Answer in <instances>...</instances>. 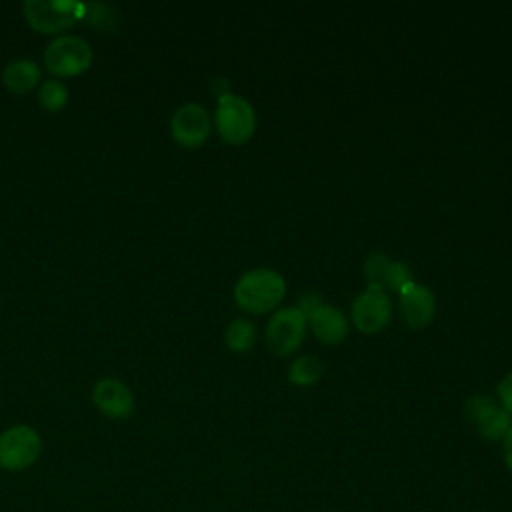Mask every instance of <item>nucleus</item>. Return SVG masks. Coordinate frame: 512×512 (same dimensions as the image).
Listing matches in <instances>:
<instances>
[{
  "mask_svg": "<svg viewBox=\"0 0 512 512\" xmlns=\"http://www.w3.org/2000/svg\"><path fill=\"white\" fill-rule=\"evenodd\" d=\"M306 326H308V320L298 310V306H284L276 310L266 324V330H264L266 346L276 356L286 358L302 346L306 336Z\"/></svg>",
  "mask_w": 512,
  "mask_h": 512,
  "instance_id": "39448f33",
  "label": "nucleus"
},
{
  "mask_svg": "<svg viewBox=\"0 0 512 512\" xmlns=\"http://www.w3.org/2000/svg\"><path fill=\"white\" fill-rule=\"evenodd\" d=\"M36 98L46 112H60L68 104V88L58 78L42 80Z\"/></svg>",
  "mask_w": 512,
  "mask_h": 512,
  "instance_id": "dca6fc26",
  "label": "nucleus"
},
{
  "mask_svg": "<svg viewBox=\"0 0 512 512\" xmlns=\"http://www.w3.org/2000/svg\"><path fill=\"white\" fill-rule=\"evenodd\" d=\"M214 126L218 136L230 144L240 146L246 144L256 130V112L248 100L236 94L218 96Z\"/></svg>",
  "mask_w": 512,
  "mask_h": 512,
  "instance_id": "f03ea898",
  "label": "nucleus"
},
{
  "mask_svg": "<svg viewBox=\"0 0 512 512\" xmlns=\"http://www.w3.org/2000/svg\"><path fill=\"white\" fill-rule=\"evenodd\" d=\"M286 294L284 278L272 268H254L244 272L234 286L238 308L248 314H266L274 310Z\"/></svg>",
  "mask_w": 512,
  "mask_h": 512,
  "instance_id": "f257e3e1",
  "label": "nucleus"
},
{
  "mask_svg": "<svg viewBox=\"0 0 512 512\" xmlns=\"http://www.w3.org/2000/svg\"><path fill=\"white\" fill-rule=\"evenodd\" d=\"M320 376H322V362L310 354L298 356L288 370V380L294 386H312L320 380Z\"/></svg>",
  "mask_w": 512,
  "mask_h": 512,
  "instance_id": "2eb2a0df",
  "label": "nucleus"
},
{
  "mask_svg": "<svg viewBox=\"0 0 512 512\" xmlns=\"http://www.w3.org/2000/svg\"><path fill=\"white\" fill-rule=\"evenodd\" d=\"M390 264H392V260H390L384 252H374V254H370L368 260L364 262V276H366V280H368V286L384 288Z\"/></svg>",
  "mask_w": 512,
  "mask_h": 512,
  "instance_id": "f3484780",
  "label": "nucleus"
},
{
  "mask_svg": "<svg viewBox=\"0 0 512 512\" xmlns=\"http://www.w3.org/2000/svg\"><path fill=\"white\" fill-rule=\"evenodd\" d=\"M94 406L112 420H126L134 414L136 402L132 390L118 378H100L92 388Z\"/></svg>",
  "mask_w": 512,
  "mask_h": 512,
  "instance_id": "9d476101",
  "label": "nucleus"
},
{
  "mask_svg": "<svg viewBox=\"0 0 512 512\" xmlns=\"http://www.w3.org/2000/svg\"><path fill=\"white\" fill-rule=\"evenodd\" d=\"M306 320L314 338L322 344H340L348 336V320L344 312L332 304H318Z\"/></svg>",
  "mask_w": 512,
  "mask_h": 512,
  "instance_id": "f8f14e48",
  "label": "nucleus"
},
{
  "mask_svg": "<svg viewBox=\"0 0 512 512\" xmlns=\"http://www.w3.org/2000/svg\"><path fill=\"white\" fill-rule=\"evenodd\" d=\"M398 308H400L404 322L410 328L420 330L434 320L436 298L430 288L414 282L398 294Z\"/></svg>",
  "mask_w": 512,
  "mask_h": 512,
  "instance_id": "9b49d317",
  "label": "nucleus"
},
{
  "mask_svg": "<svg viewBox=\"0 0 512 512\" xmlns=\"http://www.w3.org/2000/svg\"><path fill=\"white\" fill-rule=\"evenodd\" d=\"M410 284H414L412 280V272L406 264L402 262H392L388 268V276H386V284L384 290H394V292H402L404 288H408Z\"/></svg>",
  "mask_w": 512,
  "mask_h": 512,
  "instance_id": "a211bd4d",
  "label": "nucleus"
},
{
  "mask_svg": "<svg viewBox=\"0 0 512 512\" xmlns=\"http://www.w3.org/2000/svg\"><path fill=\"white\" fill-rule=\"evenodd\" d=\"M496 392H498V404L512 416V372L500 380Z\"/></svg>",
  "mask_w": 512,
  "mask_h": 512,
  "instance_id": "6ab92c4d",
  "label": "nucleus"
},
{
  "mask_svg": "<svg viewBox=\"0 0 512 512\" xmlns=\"http://www.w3.org/2000/svg\"><path fill=\"white\" fill-rule=\"evenodd\" d=\"M212 132V120L208 110L202 104L188 102L174 110L170 118V136L172 140L188 150L200 148Z\"/></svg>",
  "mask_w": 512,
  "mask_h": 512,
  "instance_id": "6e6552de",
  "label": "nucleus"
},
{
  "mask_svg": "<svg viewBox=\"0 0 512 512\" xmlns=\"http://www.w3.org/2000/svg\"><path fill=\"white\" fill-rule=\"evenodd\" d=\"M352 324L362 334H378L382 332L392 318V300L384 288L368 286L362 294H358L350 308Z\"/></svg>",
  "mask_w": 512,
  "mask_h": 512,
  "instance_id": "0eeeda50",
  "label": "nucleus"
},
{
  "mask_svg": "<svg viewBox=\"0 0 512 512\" xmlns=\"http://www.w3.org/2000/svg\"><path fill=\"white\" fill-rule=\"evenodd\" d=\"M224 342H226L228 350H232L236 354H244L256 342V326L246 318H236L226 326Z\"/></svg>",
  "mask_w": 512,
  "mask_h": 512,
  "instance_id": "4468645a",
  "label": "nucleus"
},
{
  "mask_svg": "<svg viewBox=\"0 0 512 512\" xmlns=\"http://www.w3.org/2000/svg\"><path fill=\"white\" fill-rule=\"evenodd\" d=\"M86 12V6L70 0H26L22 14L30 28L40 34H60L72 28Z\"/></svg>",
  "mask_w": 512,
  "mask_h": 512,
  "instance_id": "7ed1b4c3",
  "label": "nucleus"
},
{
  "mask_svg": "<svg viewBox=\"0 0 512 512\" xmlns=\"http://www.w3.org/2000/svg\"><path fill=\"white\" fill-rule=\"evenodd\" d=\"M42 452L40 434L26 424H16L0 434V468L20 472L30 468Z\"/></svg>",
  "mask_w": 512,
  "mask_h": 512,
  "instance_id": "423d86ee",
  "label": "nucleus"
},
{
  "mask_svg": "<svg viewBox=\"0 0 512 512\" xmlns=\"http://www.w3.org/2000/svg\"><path fill=\"white\" fill-rule=\"evenodd\" d=\"M2 82L12 94H28L42 82V70L34 60L18 58L4 66Z\"/></svg>",
  "mask_w": 512,
  "mask_h": 512,
  "instance_id": "ddd939ff",
  "label": "nucleus"
},
{
  "mask_svg": "<svg viewBox=\"0 0 512 512\" xmlns=\"http://www.w3.org/2000/svg\"><path fill=\"white\" fill-rule=\"evenodd\" d=\"M44 66L56 78L84 74L92 66V48L80 36H56L44 50Z\"/></svg>",
  "mask_w": 512,
  "mask_h": 512,
  "instance_id": "20e7f679",
  "label": "nucleus"
},
{
  "mask_svg": "<svg viewBox=\"0 0 512 512\" xmlns=\"http://www.w3.org/2000/svg\"><path fill=\"white\" fill-rule=\"evenodd\" d=\"M502 454H504V464L506 468L512 472V426L506 432L504 440H502Z\"/></svg>",
  "mask_w": 512,
  "mask_h": 512,
  "instance_id": "aec40b11",
  "label": "nucleus"
},
{
  "mask_svg": "<svg viewBox=\"0 0 512 512\" xmlns=\"http://www.w3.org/2000/svg\"><path fill=\"white\" fill-rule=\"evenodd\" d=\"M464 414L468 422L476 426L478 434L490 442L504 440L506 432L512 426V416L486 394L470 396L464 404Z\"/></svg>",
  "mask_w": 512,
  "mask_h": 512,
  "instance_id": "1a4fd4ad",
  "label": "nucleus"
}]
</instances>
